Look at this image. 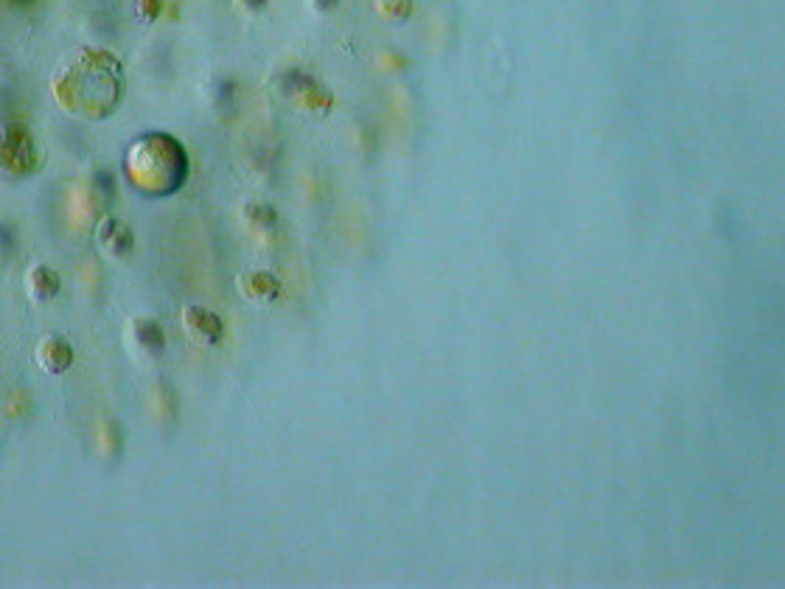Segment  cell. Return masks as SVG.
Masks as SVG:
<instances>
[{
  "label": "cell",
  "instance_id": "1",
  "mask_svg": "<svg viewBox=\"0 0 785 589\" xmlns=\"http://www.w3.org/2000/svg\"><path fill=\"white\" fill-rule=\"evenodd\" d=\"M124 68L104 48H76L57 62L51 73L54 101L73 118L101 121L118 110L124 99Z\"/></svg>",
  "mask_w": 785,
  "mask_h": 589
},
{
  "label": "cell",
  "instance_id": "2",
  "mask_svg": "<svg viewBox=\"0 0 785 589\" xmlns=\"http://www.w3.org/2000/svg\"><path fill=\"white\" fill-rule=\"evenodd\" d=\"M191 160L186 146L169 132H143L124 152V174L129 186L143 197L163 200L186 186Z\"/></svg>",
  "mask_w": 785,
  "mask_h": 589
},
{
  "label": "cell",
  "instance_id": "3",
  "mask_svg": "<svg viewBox=\"0 0 785 589\" xmlns=\"http://www.w3.org/2000/svg\"><path fill=\"white\" fill-rule=\"evenodd\" d=\"M40 166H43V155L26 127L20 124L0 127V172L12 177H31L40 172Z\"/></svg>",
  "mask_w": 785,
  "mask_h": 589
},
{
  "label": "cell",
  "instance_id": "4",
  "mask_svg": "<svg viewBox=\"0 0 785 589\" xmlns=\"http://www.w3.org/2000/svg\"><path fill=\"white\" fill-rule=\"evenodd\" d=\"M124 345H127L132 360L146 365V362H157L166 354V334H163V326L155 317L135 315L129 317L127 326H124Z\"/></svg>",
  "mask_w": 785,
  "mask_h": 589
},
{
  "label": "cell",
  "instance_id": "5",
  "mask_svg": "<svg viewBox=\"0 0 785 589\" xmlns=\"http://www.w3.org/2000/svg\"><path fill=\"white\" fill-rule=\"evenodd\" d=\"M180 320H183V329H186V334L194 343L211 345V348H214V345L222 343V337H225L222 320H219V315H216L214 309H208V306L186 303Z\"/></svg>",
  "mask_w": 785,
  "mask_h": 589
},
{
  "label": "cell",
  "instance_id": "6",
  "mask_svg": "<svg viewBox=\"0 0 785 589\" xmlns=\"http://www.w3.org/2000/svg\"><path fill=\"white\" fill-rule=\"evenodd\" d=\"M96 245L101 247V253L107 259L124 261L135 250V236H132L127 222H121L118 216H104L99 228H96Z\"/></svg>",
  "mask_w": 785,
  "mask_h": 589
},
{
  "label": "cell",
  "instance_id": "7",
  "mask_svg": "<svg viewBox=\"0 0 785 589\" xmlns=\"http://www.w3.org/2000/svg\"><path fill=\"white\" fill-rule=\"evenodd\" d=\"M236 289L244 301L256 306H270L281 298V281L270 270H244L236 275Z\"/></svg>",
  "mask_w": 785,
  "mask_h": 589
},
{
  "label": "cell",
  "instance_id": "8",
  "mask_svg": "<svg viewBox=\"0 0 785 589\" xmlns=\"http://www.w3.org/2000/svg\"><path fill=\"white\" fill-rule=\"evenodd\" d=\"M34 360H37V368L45 371V374L59 376L65 374L68 368L73 365V348L65 337L59 334H48L43 337L37 348H34Z\"/></svg>",
  "mask_w": 785,
  "mask_h": 589
},
{
  "label": "cell",
  "instance_id": "9",
  "mask_svg": "<svg viewBox=\"0 0 785 589\" xmlns=\"http://www.w3.org/2000/svg\"><path fill=\"white\" fill-rule=\"evenodd\" d=\"M59 287H62L59 273L54 270V267H48V264H34V267L29 270V275H26V289H29L31 301L37 303L54 301V298L59 295Z\"/></svg>",
  "mask_w": 785,
  "mask_h": 589
},
{
  "label": "cell",
  "instance_id": "10",
  "mask_svg": "<svg viewBox=\"0 0 785 589\" xmlns=\"http://www.w3.org/2000/svg\"><path fill=\"white\" fill-rule=\"evenodd\" d=\"M239 214H242L244 225L250 230H256V233H270V230H275V225H278L275 208L264 205V202H244Z\"/></svg>",
  "mask_w": 785,
  "mask_h": 589
},
{
  "label": "cell",
  "instance_id": "11",
  "mask_svg": "<svg viewBox=\"0 0 785 589\" xmlns=\"http://www.w3.org/2000/svg\"><path fill=\"white\" fill-rule=\"evenodd\" d=\"M379 15L387 20H404L413 15V0H379Z\"/></svg>",
  "mask_w": 785,
  "mask_h": 589
},
{
  "label": "cell",
  "instance_id": "12",
  "mask_svg": "<svg viewBox=\"0 0 785 589\" xmlns=\"http://www.w3.org/2000/svg\"><path fill=\"white\" fill-rule=\"evenodd\" d=\"M163 9V0H135V15L141 23H155Z\"/></svg>",
  "mask_w": 785,
  "mask_h": 589
},
{
  "label": "cell",
  "instance_id": "13",
  "mask_svg": "<svg viewBox=\"0 0 785 589\" xmlns=\"http://www.w3.org/2000/svg\"><path fill=\"white\" fill-rule=\"evenodd\" d=\"M306 6L312 9L314 15H329L340 6V0H306Z\"/></svg>",
  "mask_w": 785,
  "mask_h": 589
},
{
  "label": "cell",
  "instance_id": "14",
  "mask_svg": "<svg viewBox=\"0 0 785 589\" xmlns=\"http://www.w3.org/2000/svg\"><path fill=\"white\" fill-rule=\"evenodd\" d=\"M267 6V0H242V9H247V12H261Z\"/></svg>",
  "mask_w": 785,
  "mask_h": 589
}]
</instances>
